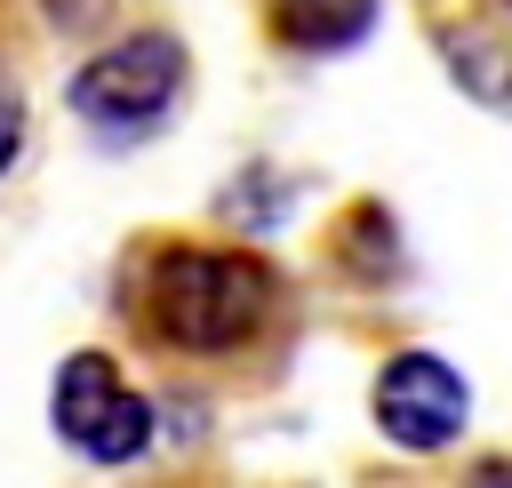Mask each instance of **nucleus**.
I'll use <instances>...</instances> for the list:
<instances>
[{"instance_id": "obj_1", "label": "nucleus", "mask_w": 512, "mask_h": 488, "mask_svg": "<svg viewBox=\"0 0 512 488\" xmlns=\"http://www.w3.org/2000/svg\"><path fill=\"white\" fill-rule=\"evenodd\" d=\"M144 312L176 352H240L272 312V264L248 248H168L144 280Z\"/></svg>"}, {"instance_id": "obj_2", "label": "nucleus", "mask_w": 512, "mask_h": 488, "mask_svg": "<svg viewBox=\"0 0 512 488\" xmlns=\"http://www.w3.org/2000/svg\"><path fill=\"white\" fill-rule=\"evenodd\" d=\"M48 416H56V440L88 464H136L152 448V400L136 384H120V368L104 352H72L56 368Z\"/></svg>"}, {"instance_id": "obj_3", "label": "nucleus", "mask_w": 512, "mask_h": 488, "mask_svg": "<svg viewBox=\"0 0 512 488\" xmlns=\"http://www.w3.org/2000/svg\"><path fill=\"white\" fill-rule=\"evenodd\" d=\"M184 88V40L176 32H128L96 48L72 72V112L96 128H152Z\"/></svg>"}, {"instance_id": "obj_4", "label": "nucleus", "mask_w": 512, "mask_h": 488, "mask_svg": "<svg viewBox=\"0 0 512 488\" xmlns=\"http://www.w3.org/2000/svg\"><path fill=\"white\" fill-rule=\"evenodd\" d=\"M368 408H376V432H384L392 448L440 456V448L472 424V384H464V368L440 360V352H392V360L376 368Z\"/></svg>"}, {"instance_id": "obj_5", "label": "nucleus", "mask_w": 512, "mask_h": 488, "mask_svg": "<svg viewBox=\"0 0 512 488\" xmlns=\"http://www.w3.org/2000/svg\"><path fill=\"white\" fill-rule=\"evenodd\" d=\"M272 32L304 56H336L376 32V0H272Z\"/></svg>"}, {"instance_id": "obj_6", "label": "nucleus", "mask_w": 512, "mask_h": 488, "mask_svg": "<svg viewBox=\"0 0 512 488\" xmlns=\"http://www.w3.org/2000/svg\"><path fill=\"white\" fill-rule=\"evenodd\" d=\"M16 152H24V88L0 72V176L16 168Z\"/></svg>"}, {"instance_id": "obj_7", "label": "nucleus", "mask_w": 512, "mask_h": 488, "mask_svg": "<svg viewBox=\"0 0 512 488\" xmlns=\"http://www.w3.org/2000/svg\"><path fill=\"white\" fill-rule=\"evenodd\" d=\"M464 488H512V464H480V472H472Z\"/></svg>"}, {"instance_id": "obj_8", "label": "nucleus", "mask_w": 512, "mask_h": 488, "mask_svg": "<svg viewBox=\"0 0 512 488\" xmlns=\"http://www.w3.org/2000/svg\"><path fill=\"white\" fill-rule=\"evenodd\" d=\"M496 8H512V0H496Z\"/></svg>"}]
</instances>
